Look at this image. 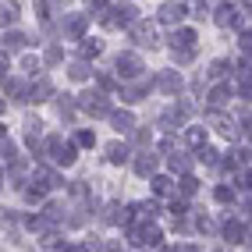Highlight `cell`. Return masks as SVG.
<instances>
[{
  "label": "cell",
  "instance_id": "d4e9b609",
  "mask_svg": "<svg viewBox=\"0 0 252 252\" xmlns=\"http://www.w3.org/2000/svg\"><path fill=\"white\" fill-rule=\"evenodd\" d=\"M171 189H174L171 178H153V192L157 195H171Z\"/></svg>",
  "mask_w": 252,
  "mask_h": 252
},
{
  "label": "cell",
  "instance_id": "b9f144b4",
  "mask_svg": "<svg viewBox=\"0 0 252 252\" xmlns=\"http://www.w3.org/2000/svg\"><path fill=\"white\" fill-rule=\"evenodd\" d=\"M57 245H61L57 234H46V238H43V249H57Z\"/></svg>",
  "mask_w": 252,
  "mask_h": 252
},
{
  "label": "cell",
  "instance_id": "f546056e",
  "mask_svg": "<svg viewBox=\"0 0 252 252\" xmlns=\"http://www.w3.org/2000/svg\"><path fill=\"white\" fill-rule=\"evenodd\" d=\"M14 153H18V149H14V142H7V139H4V163H7V167H18Z\"/></svg>",
  "mask_w": 252,
  "mask_h": 252
},
{
  "label": "cell",
  "instance_id": "5b68a950",
  "mask_svg": "<svg viewBox=\"0 0 252 252\" xmlns=\"http://www.w3.org/2000/svg\"><path fill=\"white\" fill-rule=\"evenodd\" d=\"M157 18H160L163 25H178V22L185 18V7H181V4H171V0H167V4L157 11Z\"/></svg>",
  "mask_w": 252,
  "mask_h": 252
},
{
  "label": "cell",
  "instance_id": "ffe728a7",
  "mask_svg": "<svg viewBox=\"0 0 252 252\" xmlns=\"http://www.w3.org/2000/svg\"><path fill=\"white\" fill-rule=\"evenodd\" d=\"M185 139H189V146L203 149L206 146V128H189V131H185Z\"/></svg>",
  "mask_w": 252,
  "mask_h": 252
},
{
  "label": "cell",
  "instance_id": "277c9868",
  "mask_svg": "<svg viewBox=\"0 0 252 252\" xmlns=\"http://www.w3.org/2000/svg\"><path fill=\"white\" fill-rule=\"evenodd\" d=\"M131 39H135L139 46H153V43H157V32H153V25L135 22V25H131Z\"/></svg>",
  "mask_w": 252,
  "mask_h": 252
},
{
  "label": "cell",
  "instance_id": "bcb514c9",
  "mask_svg": "<svg viewBox=\"0 0 252 252\" xmlns=\"http://www.w3.org/2000/svg\"><path fill=\"white\" fill-rule=\"evenodd\" d=\"M61 252H89V249H86V245H82V249H78V245H68V249H61Z\"/></svg>",
  "mask_w": 252,
  "mask_h": 252
},
{
  "label": "cell",
  "instance_id": "60d3db41",
  "mask_svg": "<svg viewBox=\"0 0 252 252\" xmlns=\"http://www.w3.org/2000/svg\"><path fill=\"white\" fill-rule=\"evenodd\" d=\"M14 22H18V11H14V7H4V25H14Z\"/></svg>",
  "mask_w": 252,
  "mask_h": 252
},
{
  "label": "cell",
  "instance_id": "484cf974",
  "mask_svg": "<svg viewBox=\"0 0 252 252\" xmlns=\"http://www.w3.org/2000/svg\"><path fill=\"white\" fill-rule=\"evenodd\" d=\"M199 160H203L206 167H213V171H217V167H220V163H217V160H220V157H217V153H213V149H206V146H203V149H199Z\"/></svg>",
  "mask_w": 252,
  "mask_h": 252
},
{
  "label": "cell",
  "instance_id": "8992f818",
  "mask_svg": "<svg viewBox=\"0 0 252 252\" xmlns=\"http://www.w3.org/2000/svg\"><path fill=\"white\" fill-rule=\"evenodd\" d=\"M157 89L167 93V96H174V93L181 89V75H174V71H160V75H157Z\"/></svg>",
  "mask_w": 252,
  "mask_h": 252
},
{
  "label": "cell",
  "instance_id": "1f68e13d",
  "mask_svg": "<svg viewBox=\"0 0 252 252\" xmlns=\"http://www.w3.org/2000/svg\"><path fill=\"white\" fill-rule=\"evenodd\" d=\"M192 57H195V54H192L189 46H185V50H178V46H174V61H178V64H192Z\"/></svg>",
  "mask_w": 252,
  "mask_h": 252
},
{
  "label": "cell",
  "instance_id": "4dcf8cb0",
  "mask_svg": "<svg viewBox=\"0 0 252 252\" xmlns=\"http://www.w3.org/2000/svg\"><path fill=\"white\" fill-rule=\"evenodd\" d=\"M71 103H75V99H68V96H57V110H61L64 117H71V114H75V107H71Z\"/></svg>",
  "mask_w": 252,
  "mask_h": 252
},
{
  "label": "cell",
  "instance_id": "44dd1931",
  "mask_svg": "<svg viewBox=\"0 0 252 252\" xmlns=\"http://www.w3.org/2000/svg\"><path fill=\"white\" fill-rule=\"evenodd\" d=\"M117 14H121V25H135V4H121V7H117Z\"/></svg>",
  "mask_w": 252,
  "mask_h": 252
},
{
  "label": "cell",
  "instance_id": "e575fe53",
  "mask_svg": "<svg viewBox=\"0 0 252 252\" xmlns=\"http://www.w3.org/2000/svg\"><path fill=\"white\" fill-rule=\"evenodd\" d=\"M93 142H96L93 131H78V135H75V146H93Z\"/></svg>",
  "mask_w": 252,
  "mask_h": 252
},
{
  "label": "cell",
  "instance_id": "3957f363",
  "mask_svg": "<svg viewBox=\"0 0 252 252\" xmlns=\"http://www.w3.org/2000/svg\"><path fill=\"white\" fill-rule=\"evenodd\" d=\"M117 71H121V78H139L142 75L139 54H121V57H117Z\"/></svg>",
  "mask_w": 252,
  "mask_h": 252
},
{
  "label": "cell",
  "instance_id": "7bdbcfd3",
  "mask_svg": "<svg viewBox=\"0 0 252 252\" xmlns=\"http://www.w3.org/2000/svg\"><path fill=\"white\" fill-rule=\"evenodd\" d=\"M242 50H245V54H252V32H245V36H242Z\"/></svg>",
  "mask_w": 252,
  "mask_h": 252
},
{
  "label": "cell",
  "instance_id": "9a60e30c",
  "mask_svg": "<svg viewBox=\"0 0 252 252\" xmlns=\"http://www.w3.org/2000/svg\"><path fill=\"white\" fill-rule=\"evenodd\" d=\"M227 99H231V93H227L224 86H217V89L210 93V99H206V103H210L213 110H220V107H227Z\"/></svg>",
  "mask_w": 252,
  "mask_h": 252
},
{
  "label": "cell",
  "instance_id": "d6986e66",
  "mask_svg": "<svg viewBox=\"0 0 252 252\" xmlns=\"http://www.w3.org/2000/svg\"><path fill=\"white\" fill-rule=\"evenodd\" d=\"M167 163H171V171H174V174H185V171L192 167V160L185 157V153H171V160H167Z\"/></svg>",
  "mask_w": 252,
  "mask_h": 252
},
{
  "label": "cell",
  "instance_id": "83f0119b",
  "mask_svg": "<svg viewBox=\"0 0 252 252\" xmlns=\"http://www.w3.org/2000/svg\"><path fill=\"white\" fill-rule=\"evenodd\" d=\"M195 192H199V181H195V178H181V195L189 199V195H195Z\"/></svg>",
  "mask_w": 252,
  "mask_h": 252
},
{
  "label": "cell",
  "instance_id": "f1b7e54d",
  "mask_svg": "<svg viewBox=\"0 0 252 252\" xmlns=\"http://www.w3.org/2000/svg\"><path fill=\"white\" fill-rule=\"evenodd\" d=\"M71 78H75V82H86V78H89V68H86L82 61H75V64H71Z\"/></svg>",
  "mask_w": 252,
  "mask_h": 252
},
{
  "label": "cell",
  "instance_id": "5bb4252c",
  "mask_svg": "<svg viewBox=\"0 0 252 252\" xmlns=\"http://www.w3.org/2000/svg\"><path fill=\"white\" fill-rule=\"evenodd\" d=\"M224 238H227L231 245H238V242L245 238V227H242L238 220H227V224H224Z\"/></svg>",
  "mask_w": 252,
  "mask_h": 252
},
{
  "label": "cell",
  "instance_id": "ee69618b",
  "mask_svg": "<svg viewBox=\"0 0 252 252\" xmlns=\"http://www.w3.org/2000/svg\"><path fill=\"white\" fill-rule=\"evenodd\" d=\"M192 11L195 14H206V0H192Z\"/></svg>",
  "mask_w": 252,
  "mask_h": 252
},
{
  "label": "cell",
  "instance_id": "4fadbf2b",
  "mask_svg": "<svg viewBox=\"0 0 252 252\" xmlns=\"http://www.w3.org/2000/svg\"><path fill=\"white\" fill-rule=\"evenodd\" d=\"M210 125H213L217 131H220V135H227V139H238V125H231V121H224L220 114H213V117H210Z\"/></svg>",
  "mask_w": 252,
  "mask_h": 252
},
{
  "label": "cell",
  "instance_id": "ba28073f",
  "mask_svg": "<svg viewBox=\"0 0 252 252\" xmlns=\"http://www.w3.org/2000/svg\"><path fill=\"white\" fill-rule=\"evenodd\" d=\"M217 25H224V29H231V25H242V14L234 11L231 4H224V7H217Z\"/></svg>",
  "mask_w": 252,
  "mask_h": 252
},
{
  "label": "cell",
  "instance_id": "7dc6e473",
  "mask_svg": "<svg viewBox=\"0 0 252 252\" xmlns=\"http://www.w3.org/2000/svg\"><path fill=\"white\" fill-rule=\"evenodd\" d=\"M86 4H89V7H103V4H107V0H86Z\"/></svg>",
  "mask_w": 252,
  "mask_h": 252
},
{
  "label": "cell",
  "instance_id": "6da1fadb",
  "mask_svg": "<svg viewBox=\"0 0 252 252\" xmlns=\"http://www.w3.org/2000/svg\"><path fill=\"white\" fill-rule=\"evenodd\" d=\"M82 103V110L86 114H93V117H110V103H107V96L103 93H86L78 99Z\"/></svg>",
  "mask_w": 252,
  "mask_h": 252
},
{
  "label": "cell",
  "instance_id": "9c48e42d",
  "mask_svg": "<svg viewBox=\"0 0 252 252\" xmlns=\"http://www.w3.org/2000/svg\"><path fill=\"white\" fill-rule=\"evenodd\" d=\"M131 213H135V210H121V206L114 203V206H107V217H103V220H107V224H125V227H128V224H131Z\"/></svg>",
  "mask_w": 252,
  "mask_h": 252
},
{
  "label": "cell",
  "instance_id": "4316f807",
  "mask_svg": "<svg viewBox=\"0 0 252 252\" xmlns=\"http://www.w3.org/2000/svg\"><path fill=\"white\" fill-rule=\"evenodd\" d=\"M146 89H149V86H128V89H125V99H128V103H135V99L146 96Z\"/></svg>",
  "mask_w": 252,
  "mask_h": 252
},
{
  "label": "cell",
  "instance_id": "52a82bcc",
  "mask_svg": "<svg viewBox=\"0 0 252 252\" xmlns=\"http://www.w3.org/2000/svg\"><path fill=\"white\" fill-rule=\"evenodd\" d=\"M86 25H89L86 14H68V18H64V36H82Z\"/></svg>",
  "mask_w": 252,
  "mask_h": 252
},
{
  "label": "cell",
  "instance_id": "8fae6325",
  "mask_svg": "<svg viewBox=\"0 0 252 252\" xmlns=\"http://www.w3.org/2000/svg\"><path fill=\"white\" fill-rule=\"evenodd\" d=\"M110 121H114L117 131H131L135 128V117H131L128 110H110Z\"/></svg>",
  "mask_w": 252,
  "mask_h": 252
},
{
  "label": "cell",
  "instance_id": "ab89813d",
  "mask_svg": "<svg viewBox=\"0 0 252 252\" xmlns=\"http://www.w3.org/2000/svg\"><path fill=\"white\" fill-rule=\"evenodd\" d=\"M61 213H64V210H61L57 203H54V206H46V220H61Z\"/></svg>",
  "mask_w": 252,
  "mask_h": 252
},
{
  "label": "cell",
  "instance_id": "f35d334b",
  "mask_svg": "<svg viewBox=\"0 0 252 252\" xmlns=\"http://www.w3.org/2000/svg\"><path fill=\"white\" fill-rule=\"evenodd\" d=\"M46 64H61V50H57V46L46 50Z\"/></svg>",
  "mask_w": 252,
  "mask_h": 252
},
{
  "label": "cell",
  "instance_id": "74e56055",
  "mask_svg": "<svg viewBox=\"0 0 252 252\" xmlns=\"http://www.w3.org/2000/svg\"><path fill=\"white\" fill-rule=\"evenodd\" d=\"M227 163H231V167H242V163H245V153H242V149H234V153L227 157Z\"/></svg>",
  "mask_w": 252,
  "mask_h": 252
},
{
  "label": "cell",
  "instance_id": "d590c367",
  "mask_svg": "<svg viewBox=\"0 0 252 252\" xmlns=\"http://www.w3.org/2000/svg\"><path fill=\"white\" fill-rule=\"evenodd\" d=\"M242 99H245V103H252V75L242 78Z\"/></svg>",
  "mask_w": 252,
  "mask_h": 252
},
{
  "label": "cell",
  "instance_id": "cb8c5ba5",
  "mask_svg": "<svg viewBox=\"0 0 252 252\" xmlns=\"http://www.w3.org/2000/svg\"><path fill=\"white\" fill-rule=\"evenodd\" d=\"M135 213H139V220H153V217H157V203H142V206H135Z\"/></svg>",
  "mask_w": 252,
  "mask_h": 252
},
{
  "label": "cell",
  "instance_id": "7c38bea8",
  "mask_svg": "<svg viewBox=\"0 0 252 252\" xmlns=\"http://www.w3.org/2000/svg\"><path fill=\"white\" fill-rule=\"evenodd\" d=\"M4 96H11V99H25V82L4 75Z\"/></svg>",
  "mask_w": 252,
  "mask_h": 252
},
{
  "label": "cell",
  "instance_id": "c3c4849f",
  "mask_svg": "<svg viewBox=\"0 0 252 252\" xmlns=\"http://www.w3.org/2000/svg\"><path fill=\"white\" fill-rule=\"evenodd\" d=\"M242 185H252V171H245V174H242Z\"/></svg>",
  "mask_w": 252,
  "mask_h": 252
},
{
  "label": "cell",
  "instance_id": "d6a6232c",
  "mask_svg": "<svg viewBox=\"0 0 252 252\" xmlns=\"http://www.w3.org/2000/svg\"><path fill=\"white\" fill-rule=\"evenodd\" d=\"M50 93H54V89H50V82H39V86L32 89V99H46Z\"/></svg>",
  "mask_w": 252,
  "mask_h": 252
},
{
  "label": "cell",
  "instance_id": "836d02e7",
  "mask_svg": "<svg viewBox=\"0 0 252 252\" xmlns=\"http://www.w3.org/2000/svg\"><path fill=\"white\" fill-rule=\"evenodd\" d=\"M22 43H25L22 32H7V36H4V46H22Z\"/></svg>",
  "mask_w": 252,
  "mask_h": 252
},
{
  "label": "cell",
  "instance_id": "603a6c76",
  "mask_svg": "<svg viewBox=\"0 0 252 252\" xmlns=\"http://www.w3.org/2000/svg\"><path fill=\"white\" fill-rule=\"evenodd\" d=\"M142 242L146 245H160V227H153V220L142 227Z\"/></svg>",
  "mask_w": 252,
  "mask_h": 252
},
{
  "label": "cell",
  "instance_id": "7402d4cb",
  "mask_svg": "<svg viewBox=\"0 0 252 252\" xmlns=\"http://www.w3.org/2000/svg\"><path fill=\"white\" fill-rule=\"evenodd\" d=\"M227 71H231V64H227V61H213V64H210V78H213V82H220Z\"/></svg>",
  "mask_w": 252,
  "mask_h": 252
},
{
  "label": "cell",
  "instance_id": "f6af8a7d",
  "mask_svg": "<svg viewBox=\"0 0 252 252\" xmlns=\"http://www.w3.org/2000/svg\"><path fill=\"white\" fill-rule=\"evenodd\" d=\"M71 195H78V199H82V195H86V185L75 181V185H71Z\"/></svg>",
  "mask_w": 252,
  "mask_h": 252
},
{
  "label": "cell",
  "instance_id": "681fc988",
  "mask_svg": "<svg viewBox=\"0 0 252 252\" xmlns=\"http://www.w3.org/2000/svg\"><path fill=\"white\" fill-rule=\"evenodd\" d=\"M245 7H249V11H252V0H245Z\"/></svg>",
  "mask_w": 252,
  "mask_h": 252
},
{
  "label": "cell",
  "instance_id": "7a4b0ae2",
  "mask_svg": "<svg viewBox=\"0 0 252 252\" xmlns=\"http://www.w3.org/2000/svg\"><path fill=\"white\" fill-rule=\"evenodd\" d=\"M157 163H160V157L153 153V149H142L131 167H135V174H139V178H153V174H157Z\"/></svg>",
  "mask_w": 252,
  "mask_h": 252
},
{
  "label": "cell",
  "instance_id": "ac0fdd59",
  "mask_svg": "<svg viewBox=\"0 0 252 252\" xmlns=\"http://www.w3.org/2000/svg\"><path fill=\"white\" fill-rule=\"evenodd\" d=\"M171 43L174 46H195V32L192 29H178L174 36H171Z\"/></svg>",
  "mask_w": 252,
  "mask_h": 252
},
{
  "label": "cell",
  "instance_id": "2e32d148",
  "mask_svg": "<svg viewBox=\"0 0 252 252\" xmlns=\"http://www.w3.org/2000/svg\"><path fill=\"white\" fill-rule=\"evenodd\" d=\"M107 160H110V163H125V160H128V146L110 142V146H107Z\"/></svg>",
  "mask_w": 252,
  "mask_h": 252
},
{
  "label": "cell",
  "instance_id": "e0dca14e",
  "mask_svg": "<svg viewBox=\"0 0 252 252\" xmlns=\"http://www.w3.org/2000/svg\"><path fill=\"white\" fill-rule=\"evenodd\" d=\"M78 54L82 57H99V54H103V43H99V39H82Z\"/></svg>",
  "mask_w": 252,
  "mask_h": 252
},
{
  "label": "cell",
  "instance_id": "30bf717a",
  "mask_svg": "<svg viewBox=\"0 0 252 252\" xmlns=\"http://www.w3.org/2000/svg\"><path fill=\"white\" fill-rule=\"evenodd\" d=\"M189 110L192 107H167L163 110V125H185L189 121Z\"/></svg>",
  "mask_w": 252,
  "mask_h": 252
},
{
  "label": "cell",
  "instance_id": "8d00e7d4",
  "mask_svg": "<svg viewBox=\"0 0 252 252\" xmlns=\"http://www.w3.org/2000/svg\"><path fill=\"white\" fill-rule=\"evenodd\" d=\"M217 199H220V203H234V192L227 189V185H220V189H217Z\"/></svg>",
  "mask_w": 252,
  "mask_h": 252
},
{
  "label": "cell",
  "instance_id": "f907efd6",
  "mask_svg": "<svg viewBox=\"0 0 252 252\" xmlns=\"http://www.w3.org/2000/svg\"><path fill=\"white\" fill-rule=\"evenodd\" d=\"M107 252H121V249H114V245H110V249H107Z\"/></svg>",
  "mask_w": 252,
  "mask_h": 252
}]
</instances>
